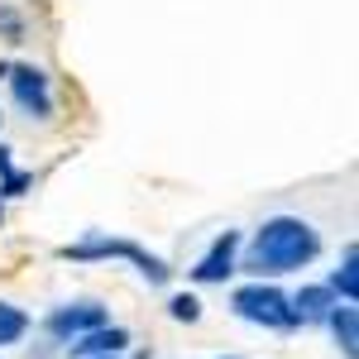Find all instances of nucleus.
I'll list each match as a JSON object with an SVG mask.
<instances>
[{"instance_id": "obj_1", "label": "nucleus", "mask_w": 359, "mask_h": 359, "mask_svg": "<svg viewBox=\"0 0 359 359\" xmlns=\"http://www.w3.org/2000/svg\"><path fill=\"white\" fill-rule=\"evenodd\" d=\"M321 259V230L302 216H269L249 235L245 254L235 264V273L249 278H287V273H302Z\"/></svg>"}, {"instance_id": "obj_2", "label": "nucleus", "mask_w": 359, "mask_h": 359, "mask_svg": "<svg viewBox=\"0 0 359 359\" xmlns=\"http://www.w3.org/2000/svg\"><path fill=\"white\" fill-rule=\"evenodd\" d=\"M230 311L249 321V326H259V331H297V316H292V297L269 283V278H249L240 283L235 292H230Z\"/></svg>"}, {"instance_id": "obj_3", "label": "nucleus", "mask_w": 359, "mask_h": 359, "mask_svg": "<svg viewBox=\"0 0 359 359\" xmlns=\"http://www.w3.org/2000/svg\"><path fill=\"white\" fill-rule=\"evenodd\" d=\"M5 86H10V101L20 106V115L39 120V125H48V120H53L57 96H53V77H48L43 67H34V62H10Z\"/></svg>"}, {"instance_id": "obj_4", "label": "nucleus", "mask_w": 359, "mask_h": 359, "mask_svg": "<svg viewBox=\"0 0 359 359\" xmlns=\"http://www.w3.org/2000/svg\"><path fill=\"white\" fill-rule=\"evenodd\" d=\"M106 321H111V311L96 302V297H77V302L48 306V316H43L39 326H43V340H48V345H57V355H62L77 335H86L91 326H106Z\"/></svg>"}, {"instance_id": "obj_5", "label": "nucleus", "mask_w": 359, "mask_h": 359, "mask_svg": "<svg viewBox=\"0 0 359 359\" xmlns=\"http://www.w3.org/2000/svg\"><path fill=\"white\" fill-rule=\"evenodd\" d=\"M240 245H245V235H240V230H221V235L211 240V249H206L192 269H187V278H192L196 287L230 283V278H235V264H240Z\"/></svg>"}, {"instance_id": "obj_6", "label": "nucleus", "mask_w": 359, "mask_h": 359, "mask_svg": "<svg viewBox=\"0 0 359 359\" xmlns=\"http://www.w3.org/2000/svg\"><path fill=\"white\" fill-rule=\"evenodd\" d=\"M135 254H139L135 240H125V235H101V230H91V235H82V240L57 249V259H67V264H111V259H130V264H135Z\"/></svg>"}, {"instance_id": "obj_7", "label": "nucleus", "mask_w": 359, "mask_h": 359, "mask_svg": "<svg viewBox=\"0 0 359 359\" xmlns=\"http://www.w3.org/2000/svg\"><path fill=\"white\" fill-rule=\"evenodd\" d=\"M135 345V335H130V326H120V321H106V326H91L86 335H77L62 355L67 359H91V355H125Z\"/></svg>"}, {"instance_id": "obj_8", "label": "nucleus", "mask_w": 359, "mask_h": 359, "mask_svg": "<svg viewBox=\"0 0 359 359\" xmlns=\"http://www.w3.org/2000/svg\"><path fill=\"white\" fill-rule=\"evenodd\" d=\"M340 302L326 283H306L292 292V316H297V326H326V316H331V306Z\"/></svg>"}, {"instance_id": "obj_9", "label": "nucleus", "mask_w": 359, "mask_h": 359, "mask_svg": "<svg viewBox=\"0 0 359 359\" xmlns=\"http://www.w3.org/2000/svg\"><path fill=\"white\" fill-rule=\"evenodd\" d=\"M326 331H331V345L345 359L359 355V311H355V302H335L331 316H326Z\"/></svg>"}, {"instance_id": "obj_10", "label": "nucleus", "mask_w": 359, "mask_h": 359, "mask_svg": "<svg viewBox=\"0 0 359 359\" xmlns=\"http://www.w3.org/2000/svg\"><path fill=\"white\" fill-rule=\"evenodd\" d=\"M326 287H331L340 302H359V249L355 245H345L340 264H335L331 278H326Z\"/></svg>"}, {"instance_id": "obj_11", "label": "nucleus", "mask_w": 359, "mask_h": 359, "mask_svg": "<svg viewBox=\"0 0 359 359\" xmlns=\"http://www.w3.org/2000/svg\"><path fill=\"white\" fill-rule=\"evenodd\" d=\"M29 331H34L29 311H25V306H15V302H5V297H0V350H5V345H20V340H25Z\"/></svg>"}, {"instance_id": "obj_12", "label": "nucleus", "mask_w": 359, "mask_h": 359, "mask_svg": "<svg viewBox=\"0 0 359 359\" xmlns=\"http://www.w3.org/2000/svg\"><path fill=\"white\" fill-rule=\"evenodd\" d=\"M0 39L5 43H25L29 39V15L15 0H0Z\"/></svg>"}, {"instance_id": "obj_13", "label": "nucleus", "mask_w": 359, "mask_h": 359, "mask_svg": "<svg viewBox=\"0 0 359 359\" xmlns=\"http://www.w3.org/2000/svg\"><path fill=\"white\" fill-rule=\"evenodd\" d=\"M168 316H172L177 326H196V321H201V297H196V292H172V297H168Z\"/></svg>"}, {"instance_id": "obj_14", "label": "nucleus", "mask_w": 359, "mask_h": 359, "mask_svg": "<svg viewBox=\"0 0 359 359\" xmlns=\"http://www.w3.org/2000/svg\"><path fill=\"white\" fill-rule=\"evenodd\" d=\"M29 187H34V172H25V168H10V172L0 177V201H15V196H25Z\"/></svg>"}, {"instance_id": "obj_15", "label": "nucleus", "mask_w": 359, "mask_h": 359, "mask_svg": "<svg viewBox=\"0 0 359 359\" xmlns=\"http://www.w3.org/2000/svg\"><path fill=\"white\" fill-rule=\"evenodd\" d=\"M10 168H15V149H10V144H0V177H5Z\"/></svg>"}, {"instance_id": "obj_16", "label": "nucleus", "mask_w": 359, "mask_h": 359, "mask_svg": "<svg viewBox=\"0 0 359 359\" xmlns=\"http://www.w3.org/2000/svg\"><path fill=\"white\" fill-rule=\"evenodd\" d=\"M91 359H125V355H91Z\"/></svg>"}, {"instance_id": "obj_17", "label": "nucleus", "mask_w": 359, "mask_h": 359, "mask_svg": "<svg viewBox=\"0 0 359 359\" xmlns=\"http://www.w3.org/2000/svg\"><path fill=\"white\" fill-rule=\"evenodd\" d=\"M135 359H154V355H149V350H139V355H135Z\"/></svg>"}, {"instance_id": "obj_18", "label": "nucleus", "mask_w": 359, "mask_h": 359, "mask_svg": "<svg viewBox=\"0 0 359 359\" xmlns=\"http://www.w3.org/2000/svg\"><path fill=\"white\" fill-rule=\"evenodd\" d=\"M0 225H5V201H0Z\"/></svg>"}, {"instance_id": "obj_19", "label": "nucleus", "mask_w": 359, "mask_h": 359, "mask_svg": "<svg viewBox=\"0 0 359 359\" xmlns=\"http://www.w3.org/2000/svg\"><path fill=\"white\" fill-rule=\"evenodd\" d=\"M216 359H240V355H216Z\"/></svg>"}, {"instance_id": "obj_20", "label": "nucleus", "mask_w": 359, "mask_h": 359, "mask_svg": "<svg viewBox=\"0 0 359 359\" xmlns=\"http://www.w3.org/2000/svg\"><path fill=\"white\" fill-rule=\"evenodd\" d=\"M0 120H5V115H0Z\"/></svg>"}]
</instances>
